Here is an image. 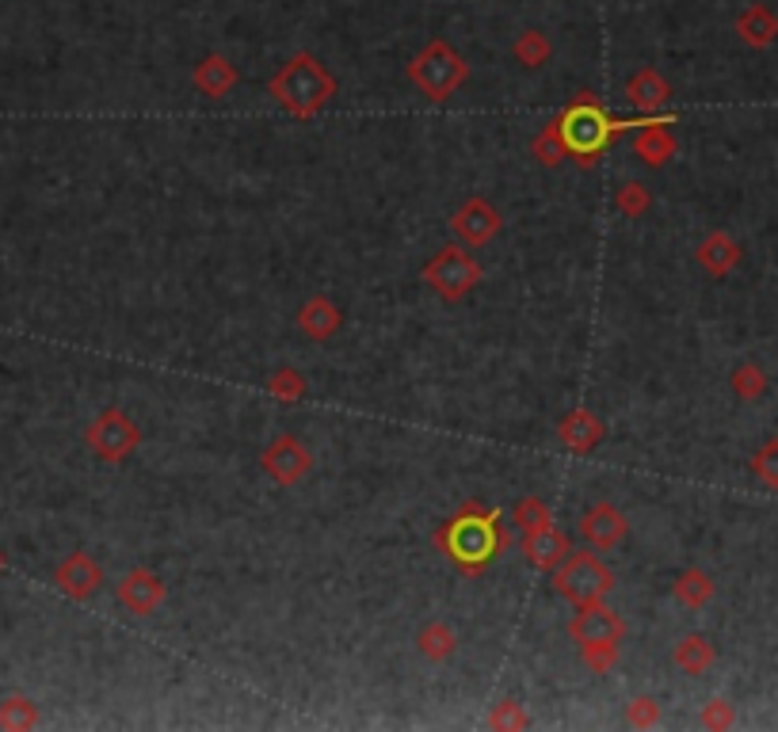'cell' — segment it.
<instances>
[{"mask_svg":"<svg viewBox=\"0 0 778 732\" xmlns=\"http://www.w3.org/2000/svg\"><path fill=\"white\" fill-rule=\"evenodd\" d=\"M336 85L332 77L320 69L317 58H309V54H298L294 61H286L283 74L271 80V95H275L279 103H283L291 115H313V111H320L328 100H332Z\"/></svg>","mask_w":778,"mask_h":732,"instance_id":"cell-1","label":"cell"},{"mask_svg":"<svg viewBox=\"0 0 778 732\" xmlns=\"http://www.w3.org/2000/svg\"><path fill=\"white\" fill-rule=\"evenodd\" d=\"M408 74H413L420 92H428L431 100H443V95H451L454 88L462 85V77H466V61H462L447 43H431L428 50L413 61Z\"/></svg>","mask_w":778,"mask_h":732,"instance_id":"cell-2","label":"cell"},{"mask_svg":"<svg viewBox=\"0 0 778 732\" xmlns=\"http://www.w3.org/2000/svg\"><path fill=\"white\" fill-rule=\"evenodd\" d=\"M557 587L561 595H568L573 603H596L607 595L611 587V573H607L604 561H596L591 553H576V558L565 561V568L557 573Z\"/></svg>","mask_w":778,"mask_h":732,"instance_id":"cell-3","label":"cell"},{"mask_svg":"<svg viewBox=\"0 0 778 732\" xmlns=\"http://www.w3.org/2000/svg\"><path fill=\"white\" fill-rule=\"evenodd\" d=\"M496 522L493 515H485V519H477V515H466V519H459L451 527V553L462 561V565L477 568L485 565L488 558H493L496 550Z\"/></svg>","mask_w":778,"mask_h":732,"instance_id":"cell-4","label":"cell"},{"mask_svg":"<svg viewBox=\"0 0 778 732\" xmlns=\"http://www.w3.org/2000/svg\"><path fill=\"white\" fill-rule=\"evenodd\" d=\"M561 131V142H565L568 149L576 153H596L607 146V138H611L614 131H619V123H611V119L604 115V111L596 108H576L565 115V123L557 126Z\"/></svg>","mask_w":778,"mask_h":732,"instance_id":"cell-5","label":"cell"},{"mask_svg":"<svg viewBox=\"0 0 778 732\" xmlns=\"http://www.w3.org/2000/svg\"><path fill=\"white\" fill-rule=\"evenodd\" d=\"M477 279H481L477 263H473L462 248H443V252L428 263V283L443 297H462Z\"/></svg>","mask_w":778,"mask_h":732,"instance_id":"cell-6","label":"cell"},{"mask_svg":"<svg viewBox=\"0 0 778 732\" xmlns=\"http://www.w3.org/2000/svg\"><path fill=\"white\" fill-rule=\"evenodd\" d=\"M573 638L580 641L584 649H604V645H614V641L622 638V622L614 610L599 607L596 603H584V610L576 615L573 622Z\"/></svg>","mask_w":778,"mask_h":732,"instance_id":"cell-7","label":"cell"},{"mask_svg":"<svg viewBox=\"0 0 778 732\" xmlns=\"http://www.w3.org/2000/svg\"><path fill=\"white\" fill-rule=\"evenodd\" d=\"M263 470H268L275 481H283V485H291V481H298L302 473L309 470V450L302 447L298 439L283 436L263 450Z\"/></svg>","mask_w":778,"mask_h":732,"instance_id":"cell-8","label":"cell"},{"mask_svg":"<svg viewBox=\"0 0 778 732\" xmlns=\"http://www.w3.org/2000/svg\"><path fill=\"white\" fill-rule=\"evenodd\" d=\"M454 229H459L470 245H485V240L500 229V214H496L485 199H473V203H466L454 214Z\"/></svg>","mask_w":778,"mask_h":732,"instance_id":"cell-9","label":"cell"},{"mask_svg":"<svg viewBox=\"0 0 778 732\" xmlns=\"http://www.w3.org/2000/svg\"><path fill=\"white\" fill-rule=\"evenodd\" d=\"M584 534H588L599 550H611V545L625 534V519L611 508V504H596V508L584 515Z\"/></svg>","mask_w":778,"mask_h":732,"instance_id":"cell-10","label":"cell"},{"mask_svg":"<svg viewBox=\"0 0 778 732\" xmlns=\"http://www.w3.org/2000/svg\"><path fill=\"white\" fill-rule=\"evenodd\" d=\"M92 439L100 442V450L108 458H123L126 450L138 442V431H134V424H126L119 413H111L103 424H95V431H92Z\"/></svg>","mask_w":778,"mask_h":732,"instance_id":"cell-11","label":"cell"},{"mask_svg":"<svg viewBox=\"0 0 778 732\" xmlns=\"http://www.w3.org/2000/svg\"><path fill=\"white\" fill-rule=\"evenodd\" d=\"M160 595H165V587H160L154 573H131L123 584V599L131 603L134 615H149L160 603Z\"/></svg>","mask_w":778,"mask_h":732,"instance_id":"cell-12","label":"cell"},{"mask_svg":"<svg viewBox=\"0 0 778 732\" xmlns=\"http://www.w3.org/2000/svg\"><path fill=\"white\" fill-rule=\"evenodd\" d=\"M234 80H237V74L226 58H206L203 66L195 69V85H199V92H206V95H226Z\"/></svg>","mask_w":778,"mask_h":732,"instance_id":"cell-13","label":"cell"},{"mask_svg":"<svg viewBox=\"0 0 778 732\" xmlns=\"http://www.w3.org/2000/svg\"><path fill=\"white\" fill-rule=\"evenodd\" d=\"M527 553H531L534 565L550 568L553 561H561V553H565V538H561L557 530H550V527L531 530V538H527Z\"/></svg>","mask_w":778,"mask_h":732,"instance_id":"cell-14","label":"cell"},{"mask_svg":"<svg viewBox=\"0 0 778 732\" xmlns=\"http://www.w3.org/2000/svg\"><path fill=\"white\" fill-rule=\"evenodd\" d=\"M302 328H306L309 336H317V340H325L328 333H332L336 325H340V313H336L332 302H325V297H317V302H309L306 309H302Z\"/></svg>","mask_w":778,"mask_h":732,"instance_id":"cell-15","label":"cell"},{"mask_svg":"<svg viewBox=\"0 0 778 732\" xmlns=\"http://www.w3.org/2000/svg\"><path fill=\"white\" fill-rule=\"evenodd\" d=\"M630 100L638 103L641 111H649V108H656V103L668 100V85L645 69V74H638V77L630 80Z\"/></svg>","mask_w":778,"mask_h":732,"instance_id":"cell-16","label":"cell"},{"mask_svg":"<svg viewBox=\"0 0 778 732\" xmlns=\"http://www.w3.org/2000/svg\"><path fill=\"white\" fill-rule=\"evenodd\" d=\"M561 436H565V442H573L576 450H588L591 442L604 436V428H599L596 420H588L584 413H576V416H568V420L561 424Z\"/></svg>","mask_w":778,"mask_h":732,"instance_id":"cell-17","label":"cell"},{"mask_svg":"<svg viewBox=\"0 0 778 732\" xmlns=\"http://www.w3.org/2000/svg\"><path fill=\"white\" fill-rule=\"evenodd\" d=\"M516 54H519V61H523V66H542V61L550 58V43H545L539 31H527V35L519 38Z\"/></svg>","mask_w":778,"mask_h":732,"instance_id":"cell-18","label":"cell"},{"mask_svg":"<svg viewBox=\"0 0 778 732\" xmlns=\"http://www.w3.org/2000/svg\"><path fill=\"white\" fill-rule=\"evenodd\" d=\"M638 153H641V157H645V160H653V165H656V160H664V157H668V153H672L668 134H664L661 126H653V131H645V134H641V138H638Z\"/></svg>","mask_w":778,"mask_h":732,"instance_id":"cell-19","label":"cell"},{"mask_svg":"<svg viewBox=\"0 0 778 732\" xmlns=\"http://www.w3.org/2000/svg\"><path fill=\"white\" fill-rule=\"evenodd\" d=\"M420 649L428 656H447L454 649V633L451 630H443V626H431V630H424L420 633Z\"/></svg>","mask_w":778,"mask_h":732,"instance_id":"cell-20","label":"cell"},{"mask_svg":"<svg viewBox=\"0 0 778 732\" xmlns=\"http://www.w3.org/2000/svg\"><path fill=\"white\" fill-rule=\"evenodd\" d=\"M516 519L523 522L527 530H542V527H550V508H545L542 500H523V504H519Z\"/></svg>","mask_w":778,"mask_h":732,"instance_id":"cell-21","label":"cell"},{"mask_svg":"<svg viewBox=\"0 0 778 732\" xmlns=\"http://www.w3.org/2000/svg\"><path fill=\"white\" fill-rule=\"evenodd\" d=\"M619 206L625 214H641L649 206V195H645V188L641 183H625L622 188V195H619Z\"/></svg>","mask_w":778,"mask_h":732,"instance_id":"cell-22","label":"cell"},{"mask_svg":"<svg viewBox=\"0 0 778 732\" xmlns=\"http://www.w3.org/2000/svg\"><path fill=\"white\" fill-rule=\"evenodd\" d=\"M271 390L279 393V397H286V401H294L302 393V378H294L291 370H283V374L275 378V382H271Z\"/></svg>","mask_w":778,"mask_h":732,"instance_id":"cell-23","label":"cell"},{"mask_svg":"<svg viewBox=\"0 0 778 732\" xmlns=\"http://www.w3.org/2000/svg\"><path fill=\"white\" fill-rule=\"evenodd\" d=\"M553 138H557V131L545 134V138L534 142V153H539V157L545 160V165H557V160H561V146H565V142H561V146H557V142H553Z\"/></svg>","mask_w":778,"mask_h":732,"instance_id":"cell-24","label":"cell"},{"mask_svg":"<svg viewBox=\"0 0 778 732\" xmlns=\"http://www.w3.org/2000/svg\"><path fill=\"white\" fill-rule=\"evenodd\" d=\"M633 706H638V713L630 710V721H638V725H649V718H653V713H649V706H653V702H649V698H641V702H633Z\"/></svg>","mask_w":778,"mask_h":732,"instance_id":"cell-25","label":"cell"}]
</instances>
